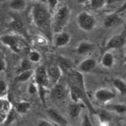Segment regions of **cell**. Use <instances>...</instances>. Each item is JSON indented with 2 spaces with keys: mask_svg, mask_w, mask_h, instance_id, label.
I'll use <instances>...</instances> for the list:
<instances>
[{
  "mask_svg": "<svg viewBox=\"0 0 126 126\" xmlns=\"http://www.w3.org/2000/svg\"><path fill=\"white\" fill-rule=\"evenodd\" d=\"M31 15L35 26L50 38L51 17L49 7L42 3L35 4L31 8Z\"/></svg>",
  "mask_w": 126,
  "mask_h": 126,
  "instance_id": "1",
  "label": "cell"
},
{
  "mask_svg": "<svg viewBox=\"0 0 126 126\" xmlns=\"http://www.w3.org/2000/svg\"><path fill=\"white\" fill-rule=\"evenodd\" d=\"M70 14V10L67 5L59 7L51 18V30L54 33L58 34L63 31L69 21Z\"/></svg>",
  "mask_w": 126,
  "mask_h": 126,
  "instance_id": "2",
  "label": "cell"
},
{
  "mask_svg": "<svg viewBox=\"0 0 126 126\" xmlns=\"http://www.w3.org/2000/svg\"><path fill=\"white\" fill-rule=\"evenodd\" d=\"M35 77V83L38 88V94L41 101L43 102L44 104L46 103V93L47 89L51 86L49 78L47 73L46 67L43 65L38 67L34 72Z\"/></svg>",
  "mask_w": 126,
  "mask_h": 126,
  "instance_id": "3",
  "label": "cell"
},
{
  "mask_svg": "<svg viewBox=\"0 0 126 126\" xmlns=\"http://www.w3.org/2000/svg\"><path fill=\"white\" fill-rule=\"evenodd\" d=\"M70 98L74 103H82L86 105L89 111L92 113H96L94 107L88 100L86 94V90L78 87L77 86L70 83Z\"/></svg>",
  "mask_w": 126,
  "mask_h": 126,
  "instance_id": "4",
  "label": "cell"
},
{
  "mask_svg": "<svg viewBox=\"0 0 126 126\" xmlns=\"http://www.w3.org/2000/svg\"><path fill=\"white\" fill-rule=\"evenodd\" d=\"M77 23L78 27L84 31H91L96 26V19L91 13L88 12H81L77 16Z\"/></svg>",
  "mask_w": 126,
  "mask_h": 126,
  "instance_id": "5",
  "label": "cell"
},
{
  "mask_svg": "<svg viewBox=\"0 0 126 126\" xmlns=\"http://www.w3.org/2000/svg\"><path fill=\"white\" fill-rule=\"evenodd\" d=\"M126 31H124L121 33L116 34L112 36L107 41L106 44L104 45V52L123 47L126 44Z\"/></svg>",
  "mask_w": 126,
  "mask_h": 126,
  "instance_id": "6",
  "label": "cell"
},
{
  "mask_svg": "<svg viewBox=\"0 0 126 126\" xmlns=\"http://www.w3.org/2000/svg\"><path fill=\"white\" fill-rule=\"evenodd\" d=\"M0 42L7 47L15 53L21 52L20 41L17 36L11 34H5L0 36Z\"/></svg>",
  "mask_w": 126,
  "mask_h": 126,
  "instance_id": "7",
  "label": "cell"
},
{
  "mask_svg": "<svg viewBox=\"0 0 126 126\" xmlns=\"http://www.w3.org/2000/svg\"><path fill=\"white\" fill-rule=\"evenodd\" d=\"M47 70V73L49 78L51 86H54L58 83L60 79L63 76V72L57 63H51L49 64Z\"/></svg>",
  "mask_w": 126,
  "mask_h": 126,
  "instance_id": "8",
  "label": "cell"
},
{
  "mask_svg": "<svg viewBox=\"0 0 126 126\" xmlns=\"http://www.w3.org/2000/svg\"><path fill=\"white\" fill-rule=\"evenodd\" d=\"M116 96V94L108 88H99L94 93L95 99L101 104H106L113 100Z\"/></svg>",
  "mask_w": 126,
  "mask_h": 126,
  "instance_id": "9",
  "label": "cell"
},
{
  "mask_svg": "<svg viewBox=\"0 0 126 126\" xmlns=\"http://www.w3.org/2000/svg\"><path fill=\"white\" fill-rule=\"evenodd\" d=\"M47 114L51 120L58 126H68V122L67 119L56 110L53 108L48 109Z\"/></svg>",
  "mask_w": 126,
  "mask_h": 126,
  "instance_id": "10",
  "label": "cell"
},
{
  "mask_svg": "<svg viewBox=\"0 0 126 126\" xmlns=\"http://www.w3.org/2000/svg\"><path fill=\"white\" fill-rule=\"evenodd\" d=\"M96 67V61L94 58H86L80 62L78 66V71L83 73H89L94 70Z\"/></svg>",
  "mask_w": 126,
  "mask_h": 126,
  "instance_id": "11",
  "label": "cell"
},
{
  "mask_svg": "<svg viewBox=\"0 0 126 126\" xmlns=\"http://www.w3.org/2000/svg\"><path fill=\"white\" fill-rule=\"evenodd\" d=\"M13 107L11 102L7 99L4 96L0 97V123L4 120Z\"/></svg>",
  "mask_w": 126,
  "mask_h": 126,
  "instance_id": "12",
  "label": "cell"
},
{
  "mask_svg": "<svg viewBox=\"0 0 126 126\" xmlns=\"http://www.w3.org/2000/svg\"><path fill=\"white\" fill-rule=\"evenodd\" d=\"M121 23L122 18L118 15V13H117L107 15L104 20V25L107 28H113L114 26L120 25Z\"/></svg>",
  "mask_w": 126,
  "mask_h": 126,
  "instance_id": "13",
  "label": "cell"
},
{
  "mask_svg": "<svg viewBox=\"0 0 126 126\" xmlns=\"http://www.w3.org/2000/svg\"><path fill=\"white\" fill-rule=\"evenodd\" d=\"M96 45L90 41H81L76 48V53L79 55H85L95 49Z\"/></svg>",
  "mask_w": 126,
  "mask_h": 126,
  "instance_id": "14",
  "label": "cell"
},
{
  "mask_svg": "<svg viewBox=\"0 0 126 126\" xmlns=\"http://www.w3.org/2000/svg\"><path fill=\"white\" fill-rule=\"evenodd\" d=\"M51 95L54 100L57 101H62L65 96L64 88H63L62 85L57 83L52 86L51 89Z\"/></svg>",
  "mask_w": 126,
  "mask_h": 126,
  "instance_id": "15",
  "label": "cell"
},
{
  "mask_svg": "<svg viewBox=\"0 0 126 126\" xmlns=\"http://www.w3.org/2000/svg\"><path fill=\"white\" fill-rule=\"evenodd\" d=\"M70 36L67 32H61L58 33L54 39V46L56 47H63L69 44L70 41Z\"/></svg>",
  "mask_w": 126,
  "mask_h": 126,
  "instance_id": "16",
  "label": "cell"
},
{
  "mask_svg": "<svg viewBox=\"0 0 126 126\" xmlns=\"http://www.w3.org/2000/svg\"><path fill=\"white\" fill-rule=\"evenodd\" d=\"M82 103H73L68 106V114L72 119H78L82 112Z\"/></svg>",
  "mask_w": 126,
  "mask_h": 126,
  "instance_id": "17",
  "label": "cell"
},
{
  "mask_svg": "<svg viewBox=\"0 0 126 126\" xmlns=\"http://www.w3.org/2000/svg\"><path fill=\"white\" fill-rule=\"evenodd\" d=\"M57 64L60 67L63 73L70 72V70L72 69V66H73V63L70 59L61 56L58 57Z\"/></svg>",
  "mask_w": 126,
  "mask_h": 126,
  "instance_id": "18",
  "label": "cell"
},
{
  "mask_svg": "<svg viewBox=\"0 0 126 126\" xmlns=\"http://www.w3.org/2000/svg\"><path fill=\"white\" fill-rule=\"evenodd\" d=\"M101 65L104 68H111L114 64V57L110 51L104 52L101 59Z\"/></svg>",
  "mask_w": 126,
  "mask_h": 126,
  "instance_id": "19",
  "label": "cell"
},
{
  "mask_svg": "<svg viewBox=\"0 0 126 126\" xmlns=\"http://www.w3.org/2000/svg\"><path fill=\"white\" fill-rule=\"evenodd\" d=\"M10 8L16 12H22L27 7L26 0H10L9 3Z\"/></svg>",
  "mask_w": 126,
  "mask_h": 126,
  "instance_id": "20",
  "label": "cell"
},
{
  "mask_svg": "<svg viewBox=\"0 0 126 126\" xmlns=\"http://www.w3.org/2000/svg\"><path fill=\"white\" fill-rule=\"evenodd\" d=\"M112 86H114V88L118 91V93L120 95H122V96L126 95V83L124 80L119 78H114L112 80Z\"/></svg>",
  "mask_w": 126,
  "mask_h": 126,
  "instance_id": "21",
  "label": "cell"
},
{
  "mask_svg": "<svg viewBox=\"0 0 126 126\" xmlns=\"http://www.w3.org/2000/svg\"><path fill=\"white\" fill-rule=\"evenodd\" d=\"M13 108L17 114H26L31 109V103L26 101H19L15 104Z\"/></svg>",
  "mask_w": 126,
  "mask_h": 126,
  "instance_id": "22",
  "label": "cell"
},
{
  "mask_svg": "<svg viewBox=\"0 0 126 126\" xmlns=\"http://www.w3.org/2000/svg\"><path fill=\"white\" fill-rule=\"evenodd\" d=\"M11 27L13 28L14 30H15L17 33H19L20 34H23V35H25V37L28 36L25 25L19 19H16V18L14 19V20L11 23Z\"/></svg>",
  "mask_w": 126,
  "mask_h": 126,
  "instance_id": "23",
  "label": "cell"
},
{
  "mask_svg": "<svg viewBox=\"0 0 126 126\" xmlns=\"http://www.w3.org/2000/svg\"><path fill=\"white\" fill-rule=\"evenodd\" d=\"M33 73H34V71L33 70V69L23 71V72L18 73L15 80L18 83H25L31 79V78L33 76Z\"/></svg>",
  "mask_w": 126,
  "mask_h": 126,
  "instance_id": "24",
  "label": "cell"
},
{
  "mask_svg": "<svg viewBox=\"0 0 126 126\" xmlns=\"http://www.w3.org/2000/svg\"><path fill=\"white\" fill-rule=\"evenodd\" d=\"M17 113L15 112V109L12 108L10 112L7 115V117L4 118V120L0 123L1 126H10L12 123H13L15 120L17 119Z\"/></svg>",
  "mask_w": 126,
  "mask_h": 126,
  "instance_id": "25",
  "label": "cell"
},
{
  "mask_svg": "<svg viewBox=\"0 0 126 126\" xmlns=\"http://www.w3.org/2000/svg\"><path fill=\"white\" fill-rule=\"evenodd\" d=\"M99 118L101 124L106 125L112 120V115L107 110H100L99 113Z\"/></svg>",
  "mask_w": 126,
  "mask_h": 126,
  "instance_id": "26",
  "label": "cell"
},
{
  "mask_svg": "<svg viewBox=\"0 0 126 126\" xmlns=\"http://www.w3.org/2000/svg\"><path fill=\"white\" fill-rule=\"evenodd\" d=\"M110 110H112L119 114H123L126 112V106L125 104H114L108 107Z\"/></svg>",
  "mask_w": 126,
  "mask_h": 126,
  "instance_id": "27",
  "label": "cell"
},
{
  "mask_svg": "<svg viewBox=\"0 0 126 126\" xmlns=\"http://www.w3.org/2000/svg\"><path fill=\"white\" fill-rule=\"evenodd\" d=\"M32 64L28 59H23L20 64V67L19 70H17L18 73H21L23 71H25V70H31L32 69Z\"/></svg>",
  "mask_w": 126,
  "mask_h": 126,
  "instance_id": "28",
  "label": "cell"
},
{
  "mask_svg": "<svg viewBox=\"0 0 126 126\" xmlns=\"http://www.w3.org/2000/svg\"><path fill=\"white\" fill-rule=\"evenodd\" d=\"M28 59L32 63H37L40 62L41 57L38 51L36 50H32L29 52Z\"/></svg>",
  "mask_w": 126,
  "mask_h": 126,
  "instance_id": "29",
  "label": "cell"
},
{
  "mask_svg": "<svg viewBox=\"0 0 126 126\" xmlns=\"http://www.w3.org/2000/svg\"><path fill=\"white\" fill-rule=\"evenodd\" d=\"M107 0H90L91 6L94 10L101 9L107 3Z\"/></svg>",
  "mask_w": 126,
  "mask_h": 126,
  "instance_id": "30",
  "label": "cell"
},
{
  "mask_svg": "<svg viewBox=\"0 0 126 126\" xmlns=\"http://www.w3.org/2000/svg\"><path fill=\"white\" fill-rule=\"evenodd\" d=\"M7 92V84L4 80L0 79V97H3Z\"/></svg>",
  "mask_w": 126,
  "mask_h": 126,
  "instance_id": "31",
  "label": "cell"
},
{
  "mask_svg": "<svg viewBox=\"0 0 126 126\" xmlns=\"http://www.w3.org/2000/svg\"><path fill=\"white\" fill-rule=\"evenodd\" d=\"M81 126H93L89 117L86 114H84L83 117H82Z\"/></svg>",
  "mask_w": 126,
  "mask_h": 126,
  "instance_id": "32",
  "label": "cell"
},
{
  "mask_svg": "<svg viewBox=\"0 0 126 126\" xmlns=\"http://www.w3.org/2000/svg\"><path fill=\"white\" fill-rule=\"evenodd\" d=\"M6 67H7V64H6V61H5L4 54L0 51V72L5 70Z\"/></svg>",
  "mask_w": 126,
  "mask_h": 126,
  "instance_id": "33",
  "label": "cell"
},
{
  "mask_svg": "<svg viewBox=\"0 0 126 126\" xmlns=\"http://www.w3.org/2000/svg\"><path fill=\"white\" fill-rule=\"evenodd\" d=\"M28 92L31 94H34L36 92L38 93V88L35 82H31L28 86Z\"/></svg>",
  "mask_w": 126,
  "mask_h": 126,
  "instance_id": "34",
  "label": "cell"
},
{
  "mask_svg": "<svg viewBox=\"0 0 126 126\" xmlns=\"http://www.w3.org/2000/svg\"><path fill=\"white\" fill-rule=\"evenodd\" d=\"M48 1V7L50 10V12L51 10H54V8L57 7V4H58V0H47Z\"/></svg>",
  "mask_w": 126,
  "mask_h": 126,
  "instance_id": "35",
  "label": "cell"
},
{
  "mask_svg": "<svg viewBox=\"0 0 126 126\" xmlns=\"http://www.w3.org/2000/svg\"><path fill=\"white\" fill-rule=\"evenodd\" d=\"M37 126H54L49 121H47L46 120H40L38 121Z\"/></svg>",
  "mask_w": 126,
  "mask_h": 126,
  "instance_id": "36",
  "label": "cell"
},
{
  "mask_svg": "<svg viewBox=\"0 0 126 126\" xmlns=\"http://www.w3.org/2000/svg\"><path fill=\"white\" fill-rule=\"evenodd\" d=\"M76 2L79 4H83L87 3L88 1H90V0H76Z\"/></svg>",
  "mask_w": 126,
  "mask_h": 126,
  "instance_id": "37",
  "label": "cell"
},
{
  "mask_svg": "<svg viewBox=\"0 0 126 126\" xmlns=\"http://www.w3.org/2000/svg\"><path fill=\"white\" fill-rule=\"evenodd\" d=\"M1 28H0V36H1Z\"/></svg>",
  "mask_w": 126,
  "mask_h": 126,
  "instance_id": "38",
  "label": "cell"
},
{
  "mask_svg": "<svg viewBox=\"0 0 126 126\" xmlns=\"http://www.w3.org/2000/svg\"><path fill=\"white\" fill-rule=\"evenodd\" d=\"M33 1H44V0H33Z\"/></svg>",
  "mask_w": 126,
  "mask_h": 126,
  "instance_id": "39",
  "label": "cell"
},
{
  "mask_svg": "<svg viewBox=\"0 0 126 126\" xmlns=\"http://www.w3.org/2000/svg\"><path fill=\"white\" fill-rule=\"evenodd\" d=\"M5 1V0H0V2H2V1Z\"/></svg>",
  "mask_w": 126,
  "mask_h": 126,
  "instance_id": "40",
  "label": "cell"
}]
</instances>
